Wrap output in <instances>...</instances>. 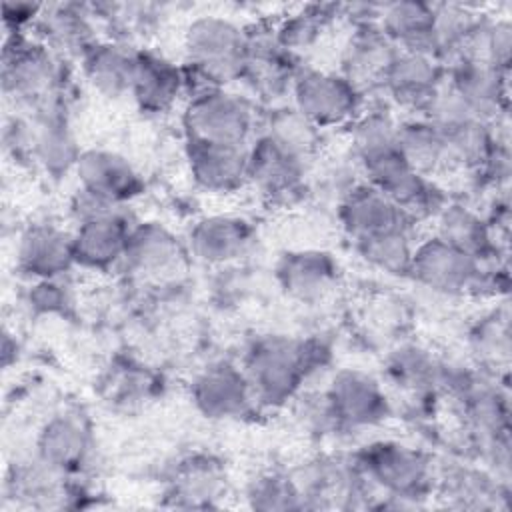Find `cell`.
<instances>
[{"mask_svg":"<svg viewBox=\"0 0 512 512\" xmlns=\"http://www.w3.org/2000/svg\"><path fill=\"white\" fill-rule=\"evenodd\" d=\"M130 94L144 112H168L184 94V72L164 56L140 50L134 60Z\"/></svg>","mask_w":512,"mask_h":512,"instance_id":"obj_17","label":"cell"},{"mask_svg":"<svg viewBox=\"0 0 512 512\" xmlns=\"http://www.w3.org/2000/svg\"><path fill=\"white\" fill-rule=\"evenodd\" d=\"M182 122L186 140L248 146L256 116L246 98L214 88L190 96Z\"/></svg>","mask_w":512,"mask_h":512,"instance_id":"obj_4","label":"cell"},{"mask_svg":"<svg viewBox=\"0 0 512 512\" xmlns=\"http://www.w3.org/2000/svg\"><path fill=\"white\" fill-rule=\"evenodd\" d=\"M68 302V296L64 288L54 280V278H44L40 280L34 290L30 292V306L44 310V312H54L62 308Z\"/></svg>","mask_w":512,"mask_h":512,"instance_id":"obj_35","label":"cell"},{"mask_svg":"<svg viewBox=\"0 0 512 512\" xmlns=\"http://www.w3.org/2000/svg\"><path fill=\"white\" fill-rule=\"evenodd\" d=\"M380 30L400 52L436 58L434 6L422 2L390 4L382 12Z\"/></svg>","mask_w":512,"mask_h":512,"instance_id":"obj_20","label":"cell"},{"mask_svg":"<svg viewBox=\"0 0 512 512\" xmlns=\"http://www.w3.org/2000/svg\"><path fill=\"white\" fill-rule=\"evenodd\" d=\"M222 486V474L216 464H210L206 460H194L180 464L172 496L180 500H188V506H196L202 500L216 498Z\"/></svg>","mask_w":512,"mask_h":512,"instance_id":"obj_30","label":"cell"},{"mask_svg":"<svg viewBox=\"0 0 512 512\" xmlns=\"http://www.w3.org/2000/svg\"><path fill=\"white\" fill-rule=\"evenodd\" d=\"M192 400L208 418H236L242 416L256 398L244 370L220 362L194 378Z\"/></svg>","mask_w":512,"mask_h":512,"instance_id":"obj_13","label":"cell"},{"mask_svg":"<svg viewBox=\"0 0 512 512\" xmlns=\"http://www.w3.org/2000/svg\"><path fill=\"white\" fill-rule=\"evenodd\" d=\"M390 374L398 384L420 390L440 378V366L426 350L418 346H404L394 352L390 360Z\"/></svg>","mask_w":512,"mask_h":512,"instance_id":"obj_33","label":"cell"},{"mask_svg":"<svg viewBox=\"0 0 512 512\" xmlns=\"http://www.w3.org/2000/svg\"><path fill=\"white\" fill-rule=\"evenodd\" d=\"M332 14L328 12V6H310L302 10L300 14H294L288 18L278 30V42L284 50H300L312 46L322 30L328 26Z\"/></svg>","mask_w":512,"mask_h":512,"instance_id":"obj_34","label":"cell"},{"mask_svg":"<svg viewBox=\"0 0 512 512\" xmlns=\"http://www.w3.org/2000/svg\"><path fill=\"white\" fill-rule=\"evenodd\" d=\"M340 220L354 242L386 232L410 230L414 224L396 202L370 184L348 190L340 204Z\"/></svg>","mask_w":512,"mask_h":512,"instance_id":"obj_10","label":"cell"},{"mask_svg":"<svg viewBox=\"0 0 512 512\" xmlns=\"http://www.w3.org/2000/svg\"><path fill=\"white\" fill-rule=\"evenodd\" d=\"M506 72L492 66L458 60L450 68L448 86L484 122L494 120L506 106Z\"/></svg>","mask_w":512,"mask_h":512,"instance_id":"obj_18","label":"cell"},{"mask_svg":"<svg viewBox=\"0 0 512 512\" xmlns=\"http://www.w3.org/2000/svg\"><path fill=\"white\" fill-rule=\"evenodd\" d=\"M184 48L188 56L186 66L212 86L222 88L226 82L238 80L244 74L248 38L228 18L200 16L190 22Z\"/></svg>","mask_w":512,"mask_h":512,"instance_id":"obj_2","label":"cell"},{"mask_svg":"<svg viewBox=\"0 0 512 512\" xmlns=\"http://www.w3.org/2000/svg\"><path fill=\"white\" fill-rule=\"evenodd\" d=\"M132 228L124 216L114 210L84 222L72 236L76 264L92 270H106L126 254Z\"/></svg>","mask_w":512,"mask_h":512,"instance_id":"obj_15","label":"cell"},{"mask_svg":"<svg viewBox=\"0 0 512 512\" xmlns=\"http://www.w3.org/2000/svg\"><path fill=\"white\" fill-rule=\"evenodd\" d=\"M396 146L408 166L424 178H432L450 166L440 132L424 116L398 122Z\"/></svg>","mask_w":512,"mask_h":512,"instance_id":"obj_25","label":"cell"},{"mask_svg":"<svg viewBox=\"0 0 512 512\" xmlns=\"http://www.w3.org/2000/svg\"><path fill=\"white\" fill-rule=\"evenodd\" d=\"M264 134L306 158H310L318 142V128L312 126L294 106L274 110Z\"/></svg>","mask_w":512,"mask_h":512,"instance_id":"obj_31","label":"cell"},{"mask_svg":"<svg viewBox=\"0 0 512 512\" xmlns=\"http://www.w3.org/2000/svg\"><path fill=\"white\" fill-rule=\"evenodd\" d=\"M2 78L4 92L34 110L60 100V66L42 42L14 34L4 46Z\"/></svg>","mask_w":512,"mask_h":512,"instance_id":"obj_3","label":"cell"},{"mask_svg":"<svg viewBox=\"0 0 512 512\" xmlns=\"http://www.w3.org/2000/svg\"><path fill=\"white\" fill-rule=\"evenodd\" d=\"M248 500L260 510H296L306 508L304 498L292 476L264 474L248 490Z\"/></svg>","mask_w":512,"mask_h":512,"instance_id":"obj_32","label":"cell"},{"mask_svg":"<svg viewBox=\"0 0 512 512\" xmlns=\"http://www.w3.org/2000/svg\"><path fill=\"white\" fill-rule=\"evenodd\" d=\"M326 400L336 426H374L390 412L380 384L360 370L338 372L326 392Z\"/></svg>","mask_w":512,"mask_h":512,"instance_id":"obj_9","label":"cell"},{"mask_svg":"<svg viewBox=\"0 0 512 512\" xmlns=\"http://www.w3.org/2000/svg\"><path fill=\"white\" fill-rule=\"evenodd\" d=\"M88 430L74 416H54L38 436V458L56 472H70L82 466L88 454Z\"/></svg>","mask_w":512,"mask_h":512,"instance_id":"obj_23","label":"cell"},{"mask_svg":"<svg viewBox=\"0 0 512 512\" xmlns=\"http://www.w3.org/2000/svg\"><path fill=\"white\" fill-rule=\"evenodd\" d=\"M306 164V156L262 134L248 148V182L268 198L288 200L302 192Z\"/></svg>","mask_w":512,"mask_h":512,"instance_id":"obj_8","label":"cell"},{"mask_svg":"<svg viewBox=\"0 0 512 512\" xmlns=\"http://www.w3.org/2000/svg\"><path fill=\"white\" fill-rule=\"evenodd\" d=\"M124 258L140 272L164 274L182 258L176 238L160 224L146 222L132 228Z\"/></svg>","mask_w":512,"mask_h":512,"instance_id":"obj_26","label":"cell"},{"mask_svg":"<svg viewBox=\"0 0 512 512\" xmlns=\"http://www.w3.org/2000/svg\"><path fill=\"white\" fill-rule=\"evenodd\" d=\"M408 272L430 290L460 294L476 290L484 270L476 256L434 234L432 238L414 246Z\"/></svg>","mask_w":512,"mask_h":512,"instance_id":"obj_6","label":"cell"},{"mask_svg":"<svg viewBox=\"0 0 512 512\" xmlns=\"http://www.w3.org/2000/svg\"><path fill=\"white\" fill-rule=\"evenodd\" d=\"M290 92L294 108L318 130L352 124L362 112V94L342 74L298 70Z\"/></svg>","mask_w":512,"mask_h":512,"instance_id":"obj_5","label":"cell"},{"mask_svg":"<svg viewBox=\"0 0 512 512\" xmlns=\"http://www.w3.org/2000/svg\"><path fill=\"white\" fill-rule=\"evenodd\" d=\"M364 478L388 492L390 498H418L430 480V464L424 454L396 442L368 446L358 462Z\"/></svg>","mask_w":512,"mask_h":512,"instance_id":"obj_7","label":"cell"},{"mask_svg":"<svg viewBox=\"0 0 512 512\" xmlns=\"http://www.w3.org/2000/svg\"><path fill=\"white\" fill-rule=\"evenodd\" d=\"M396 44L376 26L362 24L350 38L344 58L342 76L350 80L364 96L368 88H382L386 72L398 56Z\"/></svg>","mask_w":512,"mask_h":512,"instance_id":"obj_14","label":"cell"},{"mask_svg":"<svg viewBox=\"0 0 512 512\" xmlns=\"http://www.w3.org/2000/svg\"><path fill=\"white\" fill-rule=\"evenodd\" d=\"M18 266L40 280L56 278L70 270L74 260L72 236L56 226H30L18 242Z\"/></svg>","mask_w":512,"mask_h":512,"instance_id":"obj_19","label":"cell"},{"mask_svg":"<svg viewBox=\"0 0 512 512\" xmlns=\"http://www.w3.org/2000/svg\"><path fill=\"white\" fill-rule=\"evenodd\" d=\"M38 30L42 44L60 54L84 56L96 44L90 14L76 4L46 8V14L38 16Z\"/></svg>","mask_w":512,"mask_h":512,"instance_id":"obj_24","label":"cell"},{"mask_svg":"<svg viewBox=\"0 0 512 512\" xmlns=\"http://www.w3.org/2000/svg\"><path fill=\"white\" fill-rule=\"evenodd\" d=\"M438 232L436 236L448 244L476 256L478 260L486 258L490 244V228L482 218L462 204H446L444 210L436 216Z\"/></svg>","mask_w":512,"mask_h":512,"instance_id":"obj_28","label":"cell"},{"mask_svg":"<svg viewBox=\"0 0 512 512\" xmlns=\"http://www.w3.org/2000/svg\"><path fill=\"white\" fill-rule=\"evenodd\" d=\"M252 240L250 226L234 216H208L190 230L192 252L210 264L240 258Z\"/></svg>","mask_w":512,"mask_h":512,"instance_id":"obj_21","label":"cell"},{"mask_svg":"<svg viewBox=\"0 0 512 512\" xmlns=\"http://www.w3.org/2000/svg\"><path fill=\"white\" fill-rule=\"evenodd\" d=\"M194 182L208 192H234L248 182V146L186 140Z\"/></svg>","mask_w":512,"mask_h":512,"instance_id":"obj_12","label":"cell"},{"mask_svg":"<svg viewBox=\"0 0 512 512\" xmlns=\"http://www.w3.org/2000/svg\"><path fill=\"white\" fill-rule=\"evenodd\" d=\"M414 246L416 244H412L410 240V230L386 232V234L356 242V248L360 250V254L372 266L388 274H408Z\"/></svg>","mask_w":512,"mask_h":512,"instance_id":"obj_29","label":"cell"},{"mask_svg":"<svg viewBox=\"0 0 512 512\" xmlns=\"http://www.w3.org/2000/svg\"><path fill=\"white\" fill-rule=\"evenodd\" d=\"M316 350V344L288 336L256 340L244 360V374L254 398L272 406L290 400L316 364Z\"/></svg>","mask_w":512,"mask_h":512,"instance_id":"obj_1","label":"cell"},{"mask_svg":"<svg viewBox=\"0 0 512 512\" xmlns=\"http://www.w3.org/2000/svg\"><path fill=\"white\" fill-rule=\"evenodd\" d=\"M136 52L120 42H96L82 56L86 80L108 98L130 94Z\"/></svg>","mask_w":512,"mask_h":512,"instance_id":"obj_22","label":"cell"},{"mask_svg":"<svg viewBox=\"0 0 512 512\" xmlns=\"http://www.w3.org/2000/svg\"><path fill=\"white\" fill-rule=\"evenodd\" d=\"M442 66L436 58L398 52L390 64L382 90L398 106L424 114L442 88Z\"/></svg>","mask_w":512,"mask_h":512,"instance_id":"obj_11","label":"cell"},{"mask_svg":"<svg viewBox=\"0 0 512 512\" xmlns=\"http://www.w3.org/2000/svg\"><path fill=\"white\" fill-rule=\"evenodd\" d=\"M82 190L120 204L140 194L142 180L132 164L110 150H86L76 162Z\"/></svg>","mask_w":512,"mask_h":512,"instance_id":"obj_16","label":"cell"},{"mask_svg":"<svg viewBox=\"0 0 512 512\" xmlns=\"http://www.w3.org/2000/svg\"><path fill=\"white\" fill-rule=\"evenodd\" d=\"M280 278L286 290L302 300L320 298L334 280V264L322 252L288 254L280 266Z\"/></svg>","mask_w":512,"mask_h":512,"instance_id":"obj_27","label":"cell"}]
</instances>
